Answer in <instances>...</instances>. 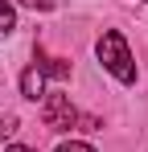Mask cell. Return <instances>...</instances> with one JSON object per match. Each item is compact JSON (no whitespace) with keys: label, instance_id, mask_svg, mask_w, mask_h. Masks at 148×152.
<instances>
[{"label":"cell","instance_id":"6","mask_svg":"<svg viewBox=\"0 0 148 152\" xmlns=\"http://www.w3.org/2000/svg\"><path fill=\"white\" fill-rule=\"evenodd\" d=\"M58 152H95V148H91V144H78V140H70V144H62Z\"/></svg>","mask_w":148,"mask_h":152},{"label":"cell","instance_id":"8","mask_svg":"<svg viewBox=\"0 0 148 152\" xmlns=\"http://www.w3.org/2000/svg\"><path fill=\"white\" fill-rule=\"evenodd\" d=\"M4 152H33V148H25V144H8Z\"/></svg>","mask_w":148,"mask_h":152},{"label":"cell","instance_id":"3","mask_svg":"<svg viewBox=\"0 0 148 152\" xmlns=\"http://www.w3.org/2000/svg\"><path fill=\"white\" fill-rule=\"evenodd\" d=\"M33 66H37L41 74H49V78H66L70 74V62H66V58H45L41 50L33 53Z\"/></svg>","mask_w":148,"mask_h":152},{"label":"cell","instance_id":"5","mask_svg":"<svg viewBox=\"0 0 148 152\" xmlns=\"http://www.w3.org/2000/svg\"><path fill=\"white\" fill-rule=\"evenodd\" d=\"M12 29H17V8H12L8 0H0V37L12 33Z\"/></svg>","mask_w":148,"mask_h":152},{"label":"cell","instance_id":"2","mask_svg":"<svg viewBox=\"0 0 148 152\" xmlns=\"http://www.w3.org/2000/svg\"><path fill=\"white\" fill-rule=\"evenodd\" d=\"M41 119H45L49 132H70V127L78 124V111H74L70 95H45V103H41Z\"/></svg>","mask_w":148,"mask_h":152},{"label":"cell","instance_id":"7","mask_svg":"<svg viewBox=\"0 0 148 152\" xmlns=\"http://www.w3.org/2000/svg\"><path fill=\"white\" fill-rule=\"evenodd\" d=\"M25 8H41V12H45V8H53V0H21Z\"/></svg>","mask_w":148,"mask_h":152},{"label":"cell","instance_id":"4","mask_svg":"<svg viewBox=\"0 0 148 152\" xmlns=\"http://www.w3.org/2000/svg\"><path fill=\"white\" fill-rule=\"evenodd\" d=\"M41 86H45V74H41L37 66H29V70L21 74V95H25V99H37Z\"/></svg>","mask_w":148,"mask_h":152},{"label":"cell","instance_id":"1","mask_svg":"<svg viewBox=\"0 0 148 152\" xmlns=\"http://www.w3.org/2000/svg\"><path fill=\"white\" fill-rule=\"evenodd\" d=\"M95 53H99V62L119 78V82H136V62H132V50H127L123 33H115V29H111V33H103V37H99V45H95Z\"/></svg>","mask_w":148,"mask_h":152}]
</instances>
